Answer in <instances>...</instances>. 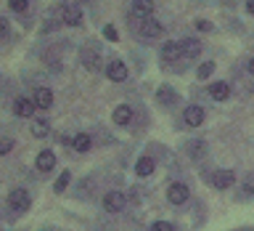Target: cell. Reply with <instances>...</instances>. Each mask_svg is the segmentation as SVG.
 <instances>
[{"mask_svg":"<svg viewBox=\"0 0 254 231\" xmlns=\"http://www.w3.org/2000/svg\"><path fill=\"white\" fill-rule=\"evenodd\" d=\"M8 205H11V210H16V213L29 210V205H32L29 191H24V189H13V191H11V197H8Z\"/></svg>","mask_w":254,"mask_h":231,"instance_id":"1","label":"cell"},{"mask_svg":"<svg viewBox=\"0 0 254 231\" xmlns=\"http://www.w3.org/2000/svg\"><path fill=\"white\" fill-rule=\"evenodd\" d=\"M190 197V191L186 183H170V189H167V199H170L172 205H186Z\"/></svg>","mask_w":254,"mask_h":231,"instance_id":"2","label":"cell"},{"mask_svg":"<svg viewBox=\"0 0 254 231\" xmlns=\"http://www.w3.org/2000/svg\"><path fill=\"white\" fill-rule=\"evenodd\" d=\"M135 32H138L140 37L151 40V37H159V35H162V24H159L156 19H143L138 27H135Z\"/></svg>","mask_w":254,"mask_h":231,"instance_id":"3","label":"cell"},{"mask_svg":"<svg viewBox=\"0 0 254 231\" xmlns=\"http://www.w3.org/2000/svg\"><path fill=\"white\" fill-rule=\"evenodd\" d=\"M183 119H186V125L198 127L206 119V112H204V107H198V104H190V107L183 112Z\"/></svg>","mask_w":254,"mask_h":231,"instance_id":"4","label":"cell"},{"mask_svg":"<svg viewBox=\"0 0 254 231\" xmlns=\"http://www.w3.org/2000/svg\"><path fill=\"white\" fill-rule=\"evenodd\" d=\"M61 21L69 27H79L82 24V8L79 5H64L61 8Z\"/></svg>","mask_w":254,"mask_h":231,"instance_id":"5","label":"cell"},{"mask_svg":"<svg viewBox=\"0 0 254 231\" xmlns=\"http://www.w3.org/2000/svg\"><path fill=\"white\" fill-rule=\"evenodd\" d=\"M125 205H127V197L122 191H109V194L103 197V207H106L109 213H119Z\"/></svg>","mask_w":254,"mask_h":231,"instance_id":"6","label":"cell"},{"mask_svg":"<svg viewBox=\"0 0 254 231\" xmlns=\"http://www.w3.org/2000/svg\"><path fill=\"white\" fill-rule=\"evenodd\" d=\"M233 181H236V175H233V170H217V173H212V178H209V183L214 189H230L233 186Z\"/></svg>","mask_w":254,"mask_h":231,"instance_id":"7","label":"cell"},{"mask_svg":"<svg viewBox=\"0 0 254 231\" xmlns=\"http://www.w3.org/2000/svg\"><path fill=\"white\" fill-rule=\"evenodd\" d=\"M82 64H85V69H90V72H95V69H101V53L95 51L93 45H87V48H82Z\"/></svg>","mask_w":254,"mask_h":231,"instance_id":"8","label":"cell"},{"mask_svg":"<svg viewBox=\"0 0 254 231\" xmlns=\"http://www.w3.org/2000/svg\"><path fill=\"white\" fill-rule=\"evenodd\" d=\"M35 109H37L35 99H24V96H19V99H16V104H13V112H16L19 117H32V115H35Z\"/></svg>","mask_w":254,"mask_h":231,"instance_id":"9","label":"cell"},{"mask_svg":"<svg viewBox=\"0 0 254 231\" xmlns=\"http://www.w3.org/2000/svg\"><path fill=\"white\" fill-rule=\"evenodd\" d=\"M53 165H56V154H53V151H40V154H37V159H35V167H37V170L40 173H48V170H53Z\"/></svg>","mask_w":254,"mask_h":231,"instance_id":"10","label":"cell"},{"mask_svg":"<svg viewBox=\"0 0 254 231\" xmlns=\"http://www.w3.org/2000/svg\"><path fill=\"white\" fill-rule=\"evenodd\" d=\"M106 75H109V80H114V83H122V80H127V67L122 61H111L106 67Z\"/></svg>","mask_w":254,"mask_h":231,"instance_id":"11","label":"cell"},{"mask_svg":"<svg viewBox=\"0 0 254 231\" xmlns=\"http://www.w3.org/2000/svg\"><path fill=\"white\" fill-rule=\"evenodd\" d=\"M132 13L140 16V19H151V13H154V0H135Z\"/></svg>","mask_w":254,"mask_h":231,"instance_id":"12","label":"cell"},{"mask_svg":"<svg viewBox=\"0 0 254 231\" xmlns=\"http://www.w3.org/2000/svg\"><path fill=\"white\" fill-rule=\"evenodd\" d=\"M180 56H183L180 43H172V40H170V43L162 45V59H164V61H178Z\"/></svg>","mask_w":254,"mask_h":231,"instance_id":"13","label":"cell"},{"mask_svg":"<svg viewBox=\"0 0 254 231\" xmlns=\"http://www.w3.org/2000/svg\"><path fill=\"white\" fill-rule=\"evenodd\" d=\"M156 99H159V104L170 107V104L178 101V93H175V88H170V85H162V88L156 91Z\"/></svg>","mask_w":254,"mask_h":231,"instance_id":"14","label":"cell"},{"mask_svg":"<svg viewBox=\"0 0 254 231\" xmlns=\"http://www.w3.org/2000/svg\"><path fill=\"white\" fill-rule=\"evenodd\" d=\"M35 104H37V109H48L53 104V93L48 91V88H37L35 91Z\"/></svg>","mask_w":254,"mask_h":231,"instance_id":"15","label":"cell"},{"mask_svg":"<svg viewBox=\"0 0 254 231\" xmlns=\"http://www.w3.org/2000/svg\"><path fill=\"white\" fill-rule=\"evenodd\" d=\"M209 96H212L214 101H225L228 96H230V85H228V83H212Z\"/></svg>","mask_w":254,"mask_h":231,"instance_id":"16","label":"cell"},{"mask_svg":"<svg viewBox=\"0 0 254 231\" xmlns=\"http://www.w3.org/2000/svg\"><path fill=\"white\" fill-rule=\"evenodd\" d=\"M180 48H183V56H190V59L201 53V43H198L196 37H188V40H183V43H180Z\"/></svg>","mask_w":254,"mask_h":231,"instance_id":"17","label":"cell"},{"mask_svg":"<svg viewBox=\"0 0 254 231\" xmlns=\"http://www.w3.org/2000/svg\"><path fill=\"white\" fill-rule=\"evenodd\" d=\"M186 151H188V157L201 159V157L206 154V143H204V141H188V143H186Z\"/></svg>","mask_w":254,"mask_h":231,"instance_id":"18","label":"cell"},{"mask_svg":"<svg viewBox=\"0 0 254 231\" xmlns=\"http://www.w3.org/2000/svg\"><path fill=\"white\" fill-rule=\"evenodd\" d=\"M135 173H138L140 178H148V175L154 173V159H151V157H140L138 165H135Z\"/></svg>","mask_w":254,"mask_h":231,"instance_id":"19","label":"cell"},{"mask_svg":"<svg viewBox=\"0 0 254 231\" xmlns=\"http://www.w3.org/2000/svg\"><path fill=\"white\" fill-rule=\"evenodd\" d=\"M90 135H87V133H77L74 135V141H71V146H74V151H77V154H85V151L87 149H90Z\"/></svg>","mask_w":254,"mask_h":231,"instance_id":"20","label":"cell"},{"mask_svg":"<svg viewBox=\"0 0 254 231\" xmlns=\"http://www.w3.org/2000/svg\"><path fill=\"white\" fill-rule=\"evenodd\" d=\"M130 119H132V109L127 107V104H122V107L114 109V122H117V125H127Z\"/></svg>","mask_w":254,"mask_h":231,"instance_id":"21","label":"cell"},{"mask_svg":"<svg viewBox=\"0 0 254 231\" xmlns=\"http://www.w3.org/2000/svg\"><path fill=\"white\" fill-rule=\"evenodd\" d=\"M48 130H51V125H48L45 119H35V122H32V135H37V138L48 135Z\"/></svg>","mask_w":254,"mask_h":231,"instance_id":"22","label":"cell"},{"mask_svg":"<svg viewBox=\"0 0 254 231\" xmlns=\"http://www.w3.org/2000/svg\"><path fill=\"white\" fill-rule=\"evenodd\" d=\"M69 181H71V173H66V170H64V173L59 175V178H56V183H53V189H56V191H64V189L69 186Z\"/></svg>","mask_w":254,"mask_h":231,"instance_id":"23","label":"cell"},{"mask_svg":"<svg viewBox=\"0 0 254 231\" xmlns=\"http://www.w3.org/2000/svg\"><path fill=\"white\" fill-rule=\"evenodd\" d=\"M8 5H11V11L16 13H24L29 8V0H8Z\"/></svg>","mask_w":254,"mask_h":231,"instance_id":"24","label":"cell"},{"mask_svg":"<svg viewBox=\"0 0 254 231\" xmlns=\"http://www.w3.org/2000/svg\"><path fill=\"white\" fill-rule=\"evenodd\" d=\"M212 72H214V64L212 61H204L201 67H198V77L206 80V77H212Z\"/></svg>","mask_w":254,"mask_h":231,"instance_id":"25","label":"cell"},{"mask_svg":"<svg viewBox=\"0 0 254 231\" xmlns=\"http://www.w3.org/2000/svg\"><path fill=\"white\" fill-rule=\"evenodd\" d=\"M103 37H106L109 43H117V37H119V35H117V29L111 27V24H106V27H103Z\"/></svg>","mask_w":254,"mask_h":231,"instance_id":"26","label":"cell"},{"mask_svg":"<svg viewBox=\"0 0 254 231\" xmlns=\"http://www.w3.org/2000/svg\"><path fill=\"white\" fill-rule=\"evenodd\" d=\"M151 231H172V223L170 221H156V223H151Z\"/></svg>","mask_w":254,"mask_h":231,"instance_id":"27","label":"cell"},{"mask_svg":"<svg viewBox=\"0 0 254 231\" xmlns=\"http://www.w3.org/2000/svg\"><path fill=\"white\" fill-rule=\"evenodd\" d=\"M11 149H13V141H11V138H3V141H0V154H8Z\"/></svg>","mask_w":254,"mask_h":231,"instance_id":"28","label":"cell"},{"mask_svg":"<svg viewBox=\"0 0 254 231\" xmlns=\"http://www.w3.org/2000/svg\"><path fill=\"white\" fill-rule=\"evenodd\" d=\"M196 27H198V29H201V32H209V29H212V24L201 19V21H196Z\"/></svg>","mask_w":254,"mask_h":231,"instance_id":"29","label":"cell"},{"mask_svg":"<svg viewBox=\"0 0 254 231\" xmlns=\"http://www.w3.org/2000/svg\"><path fill=\"white\" fill-rule=\"evenodd\" d=\"M5 32H8V19L0 16V35H5Z\"/></svg>","mask_w":254,"mask_h":231,"instance_id":"30","label":"cell"},{"mask_svg":"<svg viewBox=\"0 0 254 231\" xmlns=\"http://www.w3.org/2000/svg\"><path fill=\"white\" fill-rule=\"evenodd\" d=\"M246 11L254 13V0H246Z\"/></svg>","mask_w":254,"mask_h":231,"instance_id":"31","label":"cell"},{"mask_svg":"<svg viewBox=\"0 0 254 231\" xmlns=\"http://www.w3.org/2000/svg\"><path fill=\"white\" fill-rule=\"evenodd\" d=\"M249 75H252V77H254V59H252V61H249Z\"/></svg>","mask_w":254,"mask_h":231,"instance_id":"32","label":"cell"}]
</instances>
